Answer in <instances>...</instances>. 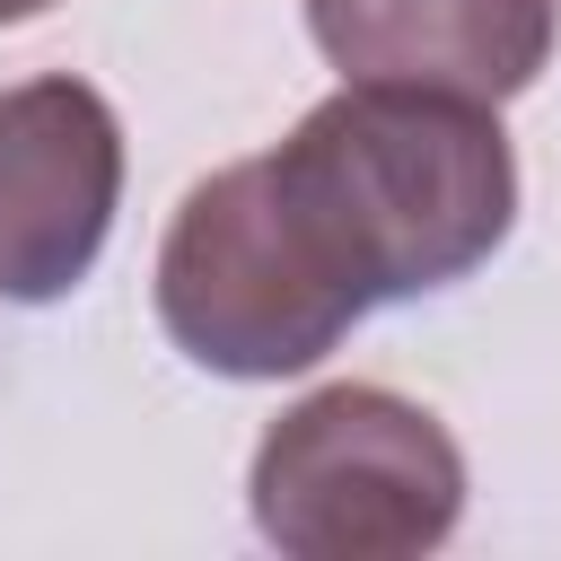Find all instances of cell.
<instances>
[{
  "label": "cell",
  "mask_w": 561,
  "mask_h": 561,
  "mask_svg": "<svg viewBox=\"0 0 561 561\" xmlns=\"http://www.w3.org/2000/svg\"><path fill=\"white\" fill-rule=\"evenodd\" d=\"M307 35L342 79L508 105L543 79L561 0H307Z\"/></svg>",
  "instance_id": "cell-5"
},
{
  "label": "cell",
  "mask_w": 561,
  "mask_h": 561,
  "mask_svg": "<svg viewBox=\"0 0 561 561\" xmlns=\"http://www.w3.org/2000/svg\"><path fill=\"white\" fill-rule=\"evenodd\" d=\"M123 210V114L70 79L0 88V298L53 307L70 298Z\"/></svg>",
  "instance_id": "cell-4"
},
{
  "label": "cell",
  "mask_w": 561,
  "mask_h": 561,
  "mask_svg": "<svg viewBox=\"0 0 561 561\" xmlns=\"http://www.w3.org/2000/svg\"><path fill=\"white\" fill-rule=\"evenodd\" d=\"M158 324L167 342L237 386H272L316 368L368 307L316 263V245L298 237L289 202L272 193L263 158H237L219 175H202L167 237H158Z\"/></svg>",
  "instance_id": "cell-3"
},
{
  "label": "cell",
  "mask_w": 561,
  "mask_h": 561,
  "mask_svg": "<svg viewBox=\"0 0 561 561\" xmlns=\"http://www.w3.org/2000/svg\"><path fill=\"white\" fill-rule=\"evenodd\" d=\"M53 0H0V26H26V18H44Z\"/></svg>",
  "instance_id": "cell-6"
},
{
  "label": "cell",
  "mask_w": 561,
  "mask_h": 561,
  "mask_svg": "<svg viewBox=\"0 0 561 561\" xmlns=\"http://www.w3.org/2000/svg\"><path fill=\"white\" fill-rule=\"evenodd\" d=\"M245 508L289 561H421L465 517V447L430 403L342 377L254 438Z\"/></svg>",
  "instance_id": "cell-2"
},
{
  "label": "cell",
  "mask_w": 561,
  "mask_h": 561,
  "mask_svg": "<svg viewBox=\"0 0 561 561\" xmlns=\"http://www.w3.org/2000/svg\"><path fill=\"white\" fill-rule=\"evenodd\" d=\"M316 263L359 298H430L482 272L517 228V149L500 105L342 79L263 149Z\"/></svg>",
  "instance_id": "cell-1"
}]
</instances>
